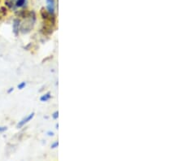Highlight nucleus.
<instances>
[{
  "label": "nucleus",
  "instance_id": "obj_7",
  "mask_svg": "<svg viewBox=\"0 0 183 161\" xmlns=\"http://www.w3.org/2000/svg\"><path fill=\"white\" fill-rule=\"evenodd\" d=\"M25 86H26V82H21L20 84L18 85L17 88H18L19 89H23Z\"/></svg>",
  "mask_w": 183,
  "mask_h": 161
},
{
  "label": "nucleus",
  "instance_id": "obj_4",
  "mask_svg": "<svg viewBox=\"0 0 183 161\" xmlns=\"http://www.w3.org/2000/svg\"><path fill=\"white\" fill-rule=\"evenodd\" d=\"M47 12L51 15H53L55 12V1L54 0H46Z\"/></svg>",
  "mask_w": 183,
  "mask_h": 161
},
{
  "label": "nucleus",
  "instance_id": "obj_5",
  "mask_svg": "<svg viewBox=\"0 0 183 161\" xmlns=\"http://www.w3.org/2000/svg\"><path fill=\"white\" fill-rule=\"evenodd\" d=\"M27 3V0H16L15 7H23Z\"/></svg>",
  "mask_w": 183,
  "mask_h": 161
},
{
  "label": "nucleus",
  "instance_id": "obj_12",
  "mask_svg": "<svg viewBox=\"0 0 183 161\" xmlns=\"http://www.w3.org/2000/svg\"><path fill=\"white\" fill-rule=\"evenodd\" d=\"M13 90H14V88H13V87H11V88L7 90V93H8V94H11Z\"/></svg>",
  "mask_w": 183,
  "mask_h": 161
},
{
  "label": "nucleus",
  "instance_id": "obj_2",
  "mask_svg": "<svg viewBox=\"0 0 183 161\" xmlns=\"http://www.w3.org/2000/svg\"><path fill=\"white\" fill-rule=\"evenodd\" d=\"M34 115H35V113L32 112V113H30V115H28L27 116H25V118H23V119L21 121H19V123L17 124L16 127L18 128V129H21V128H22L25 124H27L28 122H30L33 119V118L34 117Z\"/></svg>",
  "mask_w": 183,
  "mask_h": 161
},
{
  "label": "nucleus",
  "instance_id": "obj_3",
  "mask_svg": "<svg viewBox=\"0 0 183 161\" xmlns=\"http://www.w3.org/2000/svg\"><path fill=\"white\" fill-rule=\"evenodd\" d=\"M20 27H21V21L19 19H15L13 21V24H12V29H13V33L16 36H18L19 34V31H20Z\"/></svg>",
  "mask_w": 183,
  "mask_h": 161
},
{
  "label": "nucleus",
  "instance_id": "obj_8",
  "mask_svg": "<svg viewBox=\"0 0 183 161\" xmlns=\"http://www.w3.org/2000/svg\"><path fill=\"white\" fill-rule=\"evenodd\" d=\"M52 117H53V119H55V120L58 119V117H59V112H58V111L55 112L52 114Z\"/></svg>",
  "mask_w": 183,
  "mask_h": 161
},
{
  "label": "nucleus",
  "instance_id": "obj_6",
  "mask_svg": "<svg viewBox=\"0 0 183 161\" xmlns=\"http://www.w3.org/2000/svg\"><path fill=\"white\" fill-rule=\"evenodd\" d=\"M51 98V93H50V92H47L46 94H45L44 95H42V96L40 98V100H41V102H46V101L49 100Z\"/></svg>",
  "mask_w": 183,
  "mask_h": 161
},
{
  "label": "nucleus",
  "instance_id": "obj_9",
  "mask_svg": "<svg viewBox=\"0 0 183 161\" xmlns=\"http://www.w3.org/2000/svg\"><path fill=\"white\" fill-rule=\"evenodd\" d=\"M58 146H59V142L56 141V142H55L54 143H52V144H51V147L52 149H55V148L58 147Z\"/></svg>",
  "mask_w": 183,
  "mask_h": 161
},
{
  "label": "nucleus",
  "instance_id": "obj_11",
  "mask_svg": "<svg viewBox=\"0 0 183 161\" xmlns=\"http://www.w3.org/2000/svg\"><path fill=\"white\" fill-rule=\"evenodd\" d=\"M46 134H47L48 136H54V134H55L54 132H52V131H48Z\"/></svg>",
  "mask_w": 183,
  "mask_h": 161
},
{
  "label": "nucleus",
  "instance_id": "obj_10",
  "mask_svg": "<svg viewBox=\"0 0 183 161\" xmlns=\"http://www.w3.org/2000/svg\"><path fill=\"white\" fill-rule=\"evenodd\" d=\"M7 130V127L6 126H0V133H3Z\"/></svg>",
  "mask_w": 183,
  "mask_h": 161
},
{
  "label": "nucleus",
  "instance_id": "obj_13",
  "mask_svg": "<svg viewBox=\"0 0 183 161\" xmlns=\"http://www.w3.org/2000/svg\"><path fill=\"white\" fill-rule=\"evenodd\" d=\"M55 127H56V129H58V128H59V125H56Z\"/></svg>",
  "mask_w": 183,
  "mask_h": 161
},
{
  "label": "nucleus",
  "instance_id": "obj_1",
  "mask_svg": "<svg viewBox=\"0 0 183 161\" xmlns=\"http://www.w3.org/2000/svg\"><path fill=\"white\" fill-rule=\"evenodd\" d=\"M33 23H34V20L32 21V19L30 21H27V22H24L21 25V31L23 34H27L28 33L31 29L33 28Z\"/></svg>",
  "mask_w": 183,
  "mask_h": 161
}]
</instances>
